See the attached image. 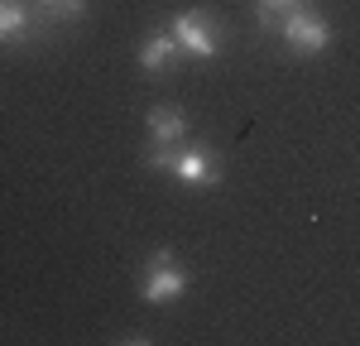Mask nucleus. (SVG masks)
<instances>
[{"label":"nucleus","mask_w":360,"mask_h":346,"mask_svg":"<svg viewBox=\"0 0 360 346\" xmlns=\"http://www.w3.org/2000/svg\"><path fill=\"white\" fill-rule=\"evenodd\" d=\"M149 169L173 173L183 188H212V183H221V178H217V164H212V154L188 149V144H154Z\"/></svg>","instance_id":"nucleus-1"},{"label":"nucleus","mask_w":360,"mask_h":346,"mask_svg":"<svg viewBox=\"0 0 360 346\" xmlns=\"http://www.w3.org/2000/svg\"><path fill=\"white\" fill-rule=\"evenodd\" d=\"M183 293H188V269L173 264V250H154L144 279H139V298L144 303H173Z\"/></svg>","instance_id":"nucleus-2"},{"label":"nucleus","mask_w":360,"mask_h":346,"mask_svg":"<svg viewBox=\"0 0 360 346\" xmlns=\"http://www.w3.org/2000/svg\"><path fill=\"white\" fill-rule=\"evenodd\" d=\"M274 29L293 53H322V49L332 44V25H327L322 15H312V10H293V15H283Z\"/></svg>","instance_id":"nucleus-3"},{"label":"nucleus","mask_w":360,"mask_h":346,"mask_svg":"<svg viewBox=\"0 0 360 346\" xmlns=\"http://www.w3.org/2000/svg\"><path fill=\"white\" fill-rule=\"evenodd\" d=\"M168 34L178 39V49H188V53H197V58H217V49H221L217 25H212V15H207V10H183V15L173 20Z\"/></svg>","instance_id":"nucleus-4"},{"label":"nucleus","mask_w":360,"mask_h":346,"mask_svg":"<svg viewBox=\"0 0 360 346\" xmlns=\"http://www.w3.org/2000/svg\"><path fill=\"white\" fill-rule=\"evenodd\" d=\"M173 63H178V39L173 34H149L139 44V68L144 72H168Z\"/></svg>","instance_id":"nucleus-5"},{"label":"nucleus","mask_w":360,"mask_h":346,"mask_svg":"<svg viewBox=\"0 0 360 346\" xmlns=\"http://www.w3.org/2000/svg\"><path fill=\"white\" fill-rule=\"evenodd\" d=\"M149 135H154V144H183L188 115L183 111H149Z\"/></svg>","instance_id":"nucleus-6"},{"label":"nucleus","mask_w":360,"mask_h":346,"mask_svg":"<svg viewBox=\"0 0 360 346\" xmlns=\"http://www.w3.org/2000/svg\"><path fill=\"white\" fill-rule=\"evenodd\" d=\"M25 34H29L25 0H0V44H20Z\"/></svg>","instance_id":"nucleus-7"},{"label":"nucleus","mask_w":360,"mask_h":346,"mask_svg":"<svg viewBox=\"0 0 360 346\" xmlns=\"http://www.w3.org/2000/svg\"><path fill=\"white\" fill-rule=\"evenodd\" d=\"M307 0H255V15H259V25L274 29L283 15H293V10H303Z\"/></svg>","instance_id":"nucleus-8"},{"label":"nucleus","mask_w":360,"mask_h":346,"mask_svg":"<svg viewBox=\"0 0 360 346\" xmlns=\"http://www.w3.org/2000/svg\"><path fill=\"white\" fill-rule=\"evenodd\" d=\"M39 10H49L53 20H77L86 10V0H39Z\"/></svg>","instance_id":"nucleus-9"}]
</instances>
